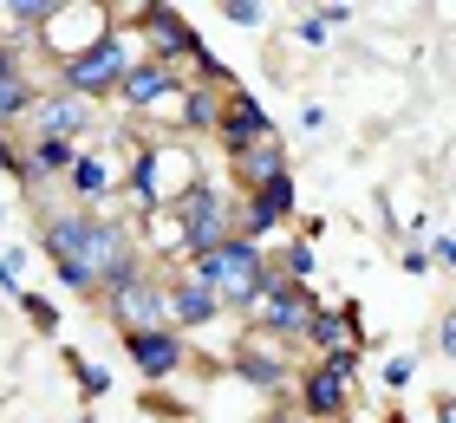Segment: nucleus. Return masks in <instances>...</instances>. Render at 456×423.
I'll return each instance as SVG.
<instances>
[{
  "label": "nucleus",
  "mask_w": 456,
  "mask_h": 423,
  "mask_svg": "<svg viewBox=\"0 0 456 423\" xmlns=\"http://www.w3.org/2000/svg\"><path fill=\"white\" fill-rule=\"evenodd\" d=\"M261 423H306V417H294V411H274V417H261Z\"/></svg>",
  "instance_id": "36"
},
{
  "label": "nucleus",
  "mask_w": 456,
  "mask_h": 423,
  "mask_svg": "<svg viewBox=\"0 0 456 423\" xmlns=\"http://www.w3.org/2000/svg\"><path fill=\"white\" fill-rule=\"evenodd\" d=\"M300 216V183H294V169L274 183H261V189H248V196H235V235L241 241H255V248H274L281 241V228Z\"/></svg>",
  "instance_id": "7"
},
{
  "label": "nucleus",
  "mask_w": 456,
  "mask_h": 423,
  "mask_svg": "<svg viewBox=\"0 0 456 423\" xmlns=\"http://www.w3.org/2000/svg\"><path fill=\"white\" fill-rule=\"evenodd\" d=\"M267 267H274L287 287H314V273H320V254H314V241L287 235V241H274V248H267Z\"/></svg>",
  "instance_id": "20"
},
{
  "label": "nucleus",
  "mask_w": 456,
  "mask_h": 423,
  "mask_svg": "<svg viewBox=\"0 0 456 423\" xmlns=\"http://www.w3.org/2000/svg\"><path fill=\"white\" fill-rule=\"evenodd\" d=\"M235 371H241L255 391H294L300 358H294V346H281V338H261V332L241 326V338H235Z\"/></svg>",
  "instance_id": "11"
},
{
  "label": "nucleus",
  "mask_w": 456,
  "mask_h": 423,
  "mask_svg": "<svg viewBox=\"0 0 456 423\" xmlns=\"http://www.w3.org/2000/svg\"><path fill=\"white\" fill-rule=\"evenodd\" d=\"M176 85H183V72H176V66H163V59L137 53V59H131V72L118 78V104H124V111H137V118H143V111H157V104L170 98Z\"/></svg>",
  "instance_id": "14"
},
{
  "label": "nucleus",
  "mask_w": 456,
  "mask_h": 423,
  "mask_svg": "<svg viewBox=\"0 0 456 423\" xmlns=\"http://www.w3.org/2000/svg\"><path fill=\"white\" fill-rule=\"evenodd\" d=\"M398 267L411 273V281H424V273H437V267H430V248H424V241H404V254H398Z\"/></svg>",
  "instance_id": "30"
},
{
  "label": "nucleus",
  "mask_w": 456,
  "mask_h": 423,
  "mask_svg": "<svg viewBox=\"0 0 456 423\" xmlns=\"http://www.w3.org/2000/svg\"><path fill=\"white\" fill-rule=\"evenodd\" d=\"M222 92L228 85H202V78H183V92H176V124H170V137H216V118H222Z\"/></svg>",
  "instance_id": "16"
},
{
  "label": "nucleus",
  "mask_w": 456,
  "mask_h": 423,
  "mask_svg": "<svg viewBox=\"0 0 456 423\" xmlns=\"http://www.w3.org/2000/svg\"><path fill=\"white\" fill-rule=\"evenodd\" d=\"M359 371H365L359 346L306 358V365L294 371V417H306V423H346L352 404H359Z\"/></svg>",
  "instance_id": "2"
},
{
  "label": "nucleus",
  "mask_w": 456,
  "mask_h": 423,
  "mask_svg": "<svg viewBox=\"0 0 456 423\" xmlns=\"http://www.w3.org/2000/svg\"><path fill=\"white\" fill-rule=\"evenodd\" d=\"M118 346L124 358L137 365L143 385H170V378L190 365V332H176V326H151V332H118Z\"/></svg>",
  "instance_id": "10"
},
{
  "label": "nucleus",
  "mask_w": 456,
  "mask_h": 423,
  "mask_svg": "<svg viewBox=\"0 0 456 423\" xmlns=\"http://www.w3.org/2000/svg\"><path fill=\"white\" fill-rule=\"evenodd\" d=\"M326 124H333V111H326V104H306V111H300V131H306V137H320Z\"/></svg>",
  "instance_id": "33"
},
{
  "label": "nucleus",
  "mask_w": 456,
  "mask_h": 423,
  "mask_svg": "<svg viewBox=\"0 0 456 423\" xmlns=\"http://www.w3.org/2000/svg\"><path fill=\"white\" fill-rule=\"evenodd\" d=\"M170 216L183 228V254H176V267H183V261H196V254H209V248H222L235 235V189L216 183V176H196L170 202Z\"/></svg>",
  "instance_id": "3"
},
{
  "label": "nucleus",
  "mask_w": 456,
  "mask_h": 423,
  "mask_svg": "<svg viewBox=\"0 0 456 423\" xmlns=\"http://www.w3.org/2000/svg\"><path fill=\"white\" fill-rule=\"evenodd\" d=\"M66 365H72V385H78V397H86V411H92L98 397L111 391V371H105V365H92L86 352H66Z\"/></svg>",
  "instance_id": "22"
},
{
  "label": "nucleus",
  "mask_w": 456,
  "mask_h": 423,
  "mask_svg": "<svg viewBox=\"0 0 456 423\" xmlns=\"http://www.w3.org/2000/svg\"><path fill=\"white\" fill-rule=\"evenodd\" d=\"M20 267H27V254L0 241V293H7V300H20V293H27V273H20Z\"/></svg>",
  "instance_id": "25"
},
{
  "label": "nucleus",
  "mask_w": 456,
  "mask_h": 423,
  "mask_svg": "<svg viewBox=\"0 0 456 423\" xmlns=\"http://www.w3.org/2000/svg\"><path fill=\"white\" fill-rule=\"evenodd\" d=\"M411 378H418V352H391L385 365H379V385H385V391H404Z\"/></svg>",
  "instance_id": "26"
},
{
  "label": "nucleus",
  "mask_w": 456,
  "mask_h": 423,
  "mask_svg": "<svg viewBox=\"0 0 456 423\" xmlns=\"http://www.w3.org/2000/svg\"><path fill=\"white\" fill-rule=\"evenodd\" d=\"M0 228H7V202H0Z\"/></svg>",
  "instance_id": "38"
},
{
  "label": "nucleus",
  "mask_w": 456,
  "mask_h": 423,
  "mask_svg": "<svg viewBox=\"0 0 456 423\" xmlns=\"http://www.w3.org/2000/svg\"><path fill=\"white\" fill-rule=\"evenodd\" d=\"M72 423H98V417H92V411H78V417H72Z\"/></svg>",
  "instance_id": "37"
},
{
  "label": "nucleus",
  "mask_w": 456,
  "mask_h": 423,
  "mask_svg": "<svg viewBox=\"0 0 456 423\" xmlns=\"http://www.w3.org/2000/svg\"><path fill=\"white\" fill-rule=\"evenodd\" d=\"M314 313H320V293L314 287H287L274 267H261V293H255V306H248V332L281 338V346L300 352V332H306Z\"/></svg>",
  "instance_id": "5"
},
{
  "label": "nucleus",
  "mask_w": 456,
  "mask_h": 423,
  "mask_svg": "<svg viewBox=\"0 0 456 423\" xmlns=\"http://www.w3.org/2000/svg\"><path fill=\"white\" fill-rule=\"evenodd\" d=\"M118 27V7H86V0H59V13L46 20V33L33 39L39 53L53 59V72L66 66V59H78L86 46H98V39H105Z\"/></svg>",
  "instance_id": "8"
},
{
  "label": "nucleus",
  "mask_w": 456,
  "mask_h": 423,
  "mask_svg": "<svg viewBox=\"0 0 456 423\" xmlns=\"http://www.w3.org/2000/svg\"><path fill=\"white\" fill-rule=\"evenodd\" d=\"M53 13H59V0H0V27H13L20 39H39Z\"/></svg>",
  "instance_id": "21"
},
{
  "label": "nucleus",
  "mask_w": 456,
  "mask_h": 423,
  "mask_svg": "<svg viewBox=\"0 0 456 423\" xmlns=\"http://www.w3.org/2000/svg\"><path fill=\"white\" fill-rule=\"evenodd\" d=\"M39 248H46V261H78L98 281V293L137 281L151 267L131 216H118V208H59V216L39 222Z\"/></svg>",
  "instance_id": "1"
},
{
  "label": "nucleus",
  "mask_w": 456,
  "mask_h": 423,
  "mask_svg": "<svg viewBox=\"0 0 456 423\" xmlns=\"http://www.w3.org/2000/svg\"><path fill=\"white\" fill-rule=\"evenodd\" d=\"M222 320H228V313H222V300H216L209 287H196L190 273H170V326H176V332L190 326V338H196V332H209V326H222Z\"/></svg>",
  "instance_id": "18"
},
{
  "label": "nucleus",
  "mask_w": 456,
  "mask_h": 423,
  "mask_svg": "<svg viewBox=\"0 0 456 423\" xmlns=\"http://www.w3.org/2000/svg\"><path fill=\"white\" fill-rule=\"evenodd\" d=\"M33 98H39V85H33V72H27V59H20V46H7V39H0V131L27 124Z\"/></svg>",
  "instance_id": "17"
},
{
  "label": "nucleus",
  "mask_w": 456,
  "mask_h": 423,
  "mask_svg": "<svg viewBox=\"0 0 456 423\" xmlns=\"http://www.w3.org/2000/svg\"><path fill=\"white\" fill-rule=\"evenodd\" d=\"M294 39H300V46H326V39H333V33H326L320 20H314V13H300V20H294Z\"/></svg>",
  "instance_id": "31"
},
{
  "label": "nucleus",
  "mask_w": 456,
  "mask_h": 423,
  "mask_svg": "<svg viewBox=\"0 0 456 423\" xmlns=\"http://www.w3.org/2000/svg\"><path fill=\"white\" fill-rule=\"evenodd\" d=\"M131 59H137V46H131V27H124V7H118V27L98 39V46H86L78 59H66V66H59V92H72V98H86L92 111L105 98H118V78L131 72Z\"/></svg>",
  "instance_id": "4"
},
{
  "label": "nucleus",
  "mask_w": 456,
  "mask_h": 423,
  "mask_svg": "<svg viewBox=\"0 0 456 423\" xmlns=\"http://www.w3.org/2000/svg\"><path fill=\"white\" fill-rule=\"evenodd\" d=\"M437 352L450 358V365H456V306L444 313V320H437Z\"/></svg>",
  "instance_id": "32"
},
{
  "label": "nucleus",
  "mask_w": 456,
  "mask_h": 423,
  "mask_svg": "<svg viewBox=\"0 0 456 423\" xmlns=\"http://www.w3.org/2000/svg\"><path fill=\"white\" fill-rule=\"evenodd\" d=\"M27 137H66V143H92L98 131V111L86 98H72V92H59V85H39V98H33V111L27 124H20Z\"/></svg>",
  "instance_id": "9"
},
{
  "label": "nucleus",
  "mask_w": 456,
  "mask_h": 423,
  "mask_svg": "<svg viewBox=\"0 0 456 423\" xmlns=\"http://www.w3.org/2000/svg\"><path fill=\"white\" fill-rule=\"evenodd\" d=\"M306 13H314L326 33H346V27H352V13H359V7H346V0H326V7H306Z\"/></svg>",
  "instance_id": "29"
},
{
  "label": "nucleus",
  "mask_w": 456,
  "mask_h": 423,
  "mask_svg": "<svg viewBox=\"0 0 456 423\" xmlns=\"http://www.w3.org/2000/svg\"><path fill=\"white\" fill-rule=\"evenodd\" d=\"M98 313L118 326V332H151V326H170V273L143 267L137 281L105 287L98 293Z\"/></svg>",
  "instance_id": "6"
},
{
  "label": "nucleus",
  "mask_w": 456,
  "mask_h": 423,
  "mask_svg": "<svg viewBox=\"0 0 456 423\" xmlns=\"http://www.w3.org/2000/svg\"><path fill=\"white\" fill-rule=\"evenodd\" d=\"M13 306L27 313V320H33V332H39V338H59V306L46 300V293H33V287H27V293L13 300Z\"/></svg>",
  "instance_id": "23"
},
{
  "label": "nucleus",
  "mask_w": 456,
  "mask_h": 423,
  "mask_svg": "<svg viewBox=\"0 0 456 423\" xmlns=\"http://www.w3.org/2000/svg\"><path fill=\"white\" fill-rule=\"evenodd\" d=\"M287 169H294V157H287V143H281V131H274V137H261V143H248V150L228 157V189L248 196V189L274 183V176H287Z\"/></svg>",
  "instance_id": "15"
},
{
  "label": "nucleus",
  "mask_w": 456,
  "mask_h": 423,
  "mask_svg": "<svg viewBox=\"0 0 456 423\" xmlns=\"http://www.w3.org/2000/svg\"><path fill=\"white\" fill-rule=\"evenodd\" d=\"M86 150V143H66V137H27V189L39 183H66L72 157Z\"/></svg>",
  "instance_id": "19"
},
{
  "label": "nucleus",
  "mask_w": 456,
  "mask_h": 423,
  "mask_svg": "<svg viewBox=\"0 0 456 423\" xmlns=\"http://www.w3.org/2000/svg\"><path fill=\"white\" fill-rule=\"evenodd\" d=\"M326 235V216H300V241H320Z\"/></svg>",
  "instance_id": "34"
},
{
  "label": "nucleus",
  "mask_w": 456,
  "mask_h": 423,
  "mask_svg": "<svg viewBox=\"0 0 456 423\" xmlns=\"http://www.w3.org/2000/svg\"><path fill=\"white\" fill-rule=\"evenodd\" d=\"M437 423H456V397H450V391L437 397Z\"/></svg>",
  "instance_id": "35"
},
{
  "label": "nucleus",
  "mask_w": 456,
  "mask_h": 423,
  "mask_svg": "<svg viewBox=\"0 0 456 423\" xmlns=\"http://www.w3.org/2000/svg\"><path fill=\"white\" fill-rule=\"evenodd\" d=\"M261 137H274V118H267V104L248 92V85H228V92H222V118H216L222 157H235V150H248V143H261Z\"/></svg>",
  "instance_id": "12"
},
{
  "label": "nucleus",
  "mask_w": 456,
  "mask_h": 423,
  "mask_svg": "<svg viewBox=\"0 0 456 423\" xmlns=\"http://www.w3.org/2000/svg\"><path fill=\"white\" fill-rule=\"evenodd\" d=\"M424 248H430V267L437 273H456V235H437V228H430Z\"/></svg>",
  "instance_id": "28"
},
{
  "label": "nucleus",
  "mask_w": 456,
  "mask_h": 423,
  "mask_svg": "<svg viewBox=\"0 0 456 423\" xmlns=\"http://www.w3.org/2000/svg\"><path fill=\"white\" fill-rule=\"evenodd\" d=\"M118 157L111 150H98V143H86V150L72 157V169H66V196H72V208H111L118 202Z\"/></svg>",
  "instance_id": "13"
},
{
  "label": "nucleus",
  "mask_w": 456,
  "mask_h": 423,
  "mask_svg": "<svg viewBox=\"0 0 456 423\" xmlns=\"http://www.w3.org/2000/svg\"><path fill=\"white\" fill-rule=\"evenodd\" d=\"M0 169H7V176L27 189V143H20L13 131H0Z\"/></svg>",
  "instance_id": "27"
},
{
  "label": "nucleus",
  "mask_w": 456,
  "mask_h": 423,
  "mask_svg": "<svg viewBox=\"0 0 456 423\" xmlns=\"http://www.w3.org/2000/svg\"><path fill=\"white\" fill-rule=\"evenodd\" d=\"M216 13L228 20V27H248V33H261V27H267V13H274V7H267V0H222Z\"/></svg>",
  "instance_id": "24"
}]
</instances>
